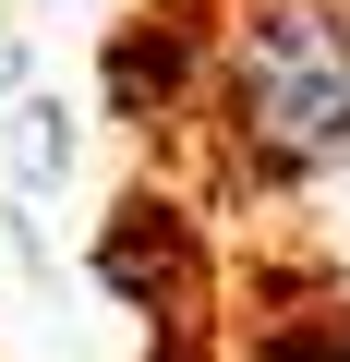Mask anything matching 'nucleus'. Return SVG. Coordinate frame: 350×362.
Here are the masks:
<instances>
[{
    "label": "nucleus",
    "mask_w": 350,
    "mask_h": 362,
    "mask_svg": "<svg viewBox=\"0 0 350 362\" xmlns=\"http://www.w3.org/2000/svg\"><path fill=\"white\" fill-rule=\"evenodd\" d=\"M206 121L254 181L350 169V0H230L206 25Z\"/></svg>",
    "instance_id": "obj_1"
}]
</instances>
